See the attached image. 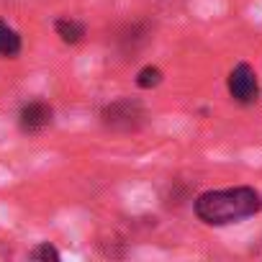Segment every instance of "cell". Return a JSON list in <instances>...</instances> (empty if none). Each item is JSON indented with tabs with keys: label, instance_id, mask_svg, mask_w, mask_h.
I'll use <instances>...</instances> for the list:
<instances>
[{
	"label": "cell",
	"instance_id": "6da1fadb",
	"mask_svg": "<svg viewBox=\"0 0 262 262\" xmlns=\"http://www.w3.org/2000/svg\"><path fill=\"white\" fill-rule=\"evenodd\" d=\"M195 216L208 226H229L239 224L254 213L262 211V195L259 190L249 185L224 188V190H208L195 198Z\"/></svg>",
	"mask_w": 262,
	"mask_h": 262
},
{
	"label": "cell",
	"instance_id": "8992f818",
	"mask_svg": "<svg viewBox=\"0 0 262 262\" xmlns=\"http://www.w3.org/2000/svg\"><path fill=\"white\" fill-rule=\"evenodd\" d=\"M21 52V36L13 26L0 21V57H16Z\"/></svg>",
	"mask_w": 262,
	"mask_h": 262
},
{
	"label": "cell",
	"instance_id": "52a82bcc",
	"mask_svg": "<svg viewBox=\"0 0 262 262\" xmlns=\"http://www.w3.org/2000/svg\"><path fill=\"white\" fill-rule=\"evenodd\" d=\"M162 82V70L160 67H144V70H139V75H137V85L139 88H144V90H149V88H157Z\"/></svg>",
	"mask_w": 262,
	"mask_h": 262
},
{
	"label": "cell",
	"instance_id": "3957f363",
	"mask_svg": "<svg viewBox=\"0 0 262 262\" xmlns=\"http://www.w3.org/2000/svg\"><path fill=\"white\" fill-rule=\"evenodd\" d=\"M229 95L242 103V105H252L257 98H259V80H257V72L247 64V62H239L231 72H229Z\"/></svg>",
	"mask_w": 262,
	"mask_h": 262
},
{
	"label": "cell",
	"instance_id": "ba28073f",
	"mask_svg": "<svg viewBox=\"0 0 262 262\" xmlns=\"http://www.w3.org/2000/svg\"><path fill=\"white\" fill-rule=\"evenodd\" d=\"M29 257H31V259H44V262H57V259H59V252H57L49 242H44V244L34 247V249L29 252Z\"/></svg>",
	"mask_w": 262,
	"mask_h": 262
},
{
	"label": "cell",
	"instance_id": "7a4b0ae2",
	"mask_svg": "<svg viewBox=\"0 0 262 262\" xmlns=\"http://www.w3.org/2000/svg\"><path fill=\"white\" fill-rule=\"evenodd\" d=\"M144 105L134 98H121L103 108V123L113 131H137L144 123Z\"/></svg>",
	"mask_w": 262,
	"mask_h": 262
},
{
	"label": "cell",
	"instance_id": "277c9868",
	"mask_svg": "<svg viewBox=\"0 0 262 262\" xmlns=\"http://www.w3.org/2000/svg\"><path fill=\"white\" fill-rule=\"evenodd\" d=\"M54 118V111L49 103L44 100H31L21 108L18 113V126L21 131H26V134H39V131H44Z\"/></svg>",
	"mask_w": 262,
	"mask_h": 262
},
{
	"label": "cell",
	"instance_id": "5b68a950",
	"mask_svg": "<svg viewBox=\"0 0 262 262\" xmlns=\"http://www.w3.org/2000/svg\"><path fill=\"white\" fill-rule=\"evenodd\" d=\"M54 31H57V36H59L64 44H77V41L85 36V26H82L80 21H75V18H57Z\"/></svg>",
	"mask_w": 262,
	"mask_h": 262
}]
</instances>
